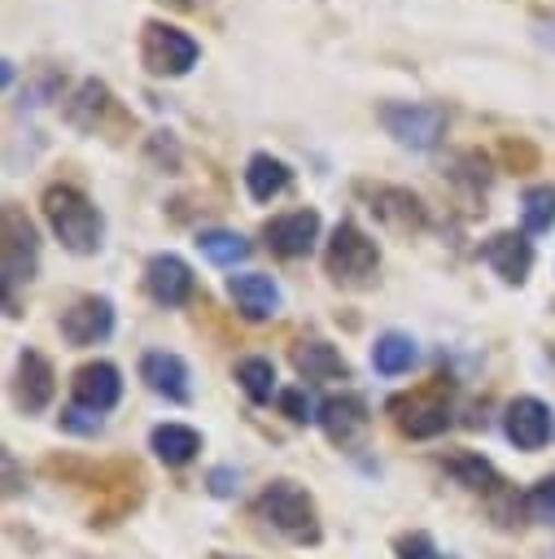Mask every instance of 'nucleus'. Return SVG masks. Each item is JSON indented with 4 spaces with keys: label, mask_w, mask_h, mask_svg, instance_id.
Listing matches in <instances>:
<instances>
[{
    "label": "nucleus",
    "mask_w": 555,
    "mask_h": 559,
    "mask_svg": "<svg viewBox=\"0 0 555 559\" xmlns=\"http://www.w3.org/2000/svg\"><path fill=\"white\" fill-rule=\"evenodd\" d=\"M44 218L52 227V236L70 249V253H96L105 240V218L101 210L74 188V183H52L44 192Z\"/></svg>",
    "instance_id": "nucleus-1"
},
{
    "label": "nucleus",
    "mask_w": 555,
    "mask_h": 559,
    "mask_svg": "<svg viewBox=\"0 0 555 559\" xmlns=\"http://www.w3.org/2000/svg\"><path fill=\"white\" fill-rule=\"evenodd\" d=\"M450 393H454V384L446 376H433L428 384H420L411 393H398L389 402V415H393L398 432H406L415 441H428V437L446 432V424H450Z\"/></svg>",
    "instance_id": "nucleus-2"
},
{
    "label": "nucleus",
    "mask_w": 555,
    "mask_h": 559,
    "mask_svg": "<svg viewBox=\"0 0 555 559\" xmlns=\"http://www.w3.org/2000/svg\"><path fill=\"white\" fill-rule=\"evenodd\" d=\"M323 266H328V275L341 288H367L371 275H376V266H380V249H376V240L358 223L341 218L332 227L328 249H323Z\"/></svg>",
    "instance_id": "nucleus-3"
},
{
    "label": "nucleus",
    "mask_w": 555,
    "mask_h": 559,
    "mask_svg": "<svg viewBox=\"0 0 555 559\" xmlns=\"http://www.w3.org/2000/svg\"><path fill=\"white\" fill-rule=\"evenodd\" d=\"M66 122L87 135H109V140H122L127 131H135V118L118 105V96L101 79H87L74 87V96L66 100Z\"/></svg>",
    "instance_id": "nucleus-4"
},
{
    "label": "nucleus",
    "mask_w": 555,
    "mask_h": 559,
    "mask_svg": "<svg viewBox=\"0 0 555 559\" xmlns=\"http://www.w3.org/2000/svg\"><path fill=\"white\" fill-rule=\"evenodd\" d=\"M258 515L280 528L288 542H319V515H315V502L302 485L293 480H271L262 493H258Z\"/></svg>",
    "instance_id": "nucleus-5"
},
{
    "label": "nucleus",
    "mask_w": 555,
    "mask_h": 559,
    "mask_svg": "<svg viewBox=\"0 0 555 559\" xmlns=\"http://www.w3.org/2000/svg\"><path fill=\"white\" fill-rule=\"evenodd\" d=\"M0 262H4V288L9 293L22 280L31 284L39 271V231L17 201H4V214H0Z\"/></svg>",
    "instance_id": "nucleus-6"
},
{
    "label": "nucleus",
    "mask_w": 555,
    "mask_h": 559,
    "mask_svg": "<svg viewBox=\"0 0 555 559\" xmlns=\"http://www.w3.org/2000/svg\"><path fill=\"white\" fill-rule=\"evenodd\" d=\"M201 48L188 31L170 26V22H144V35H140V61L149 74L157 79H179L197 66Z\"/></svg>",
    "instance_id": "nucleus-7"
},
{
    "label": "nucleus",
    "mask_w": 555,
    "mask_h": 559,
    "mask_svg": "<svg viewBox=\"0 0 555 559\" xmlns=\"http://www.w3.org/2000/svg\"><path fill=\"white\" fill-rule=\"evenodd\" d=\"M380 122L402 148H420V153L446 135V109L424 100H389L380 105Z\"/></svg>",
    "instance_id": "nucleus-8"
},
{
    "label": "nucleus",
    "mask_w": 555,
    "mask_h": 559,
    "mask_svg": "<svg viewBox=\"0 0 555 559\" xmlns=\"http://www.w3.org/2000/svg\"><path fill=\"white\" fill-rule=\"evenodd\" d=\"M367 424H371V415H367V402L358 393H332V397L319 402V428L341 450L345 445H358L363 432H367Z\"/></svg>",
    "instance_id": "nucleus-9"
},
{
    "label": "nucleus",
    "mask_w": 555,
    "mask_h": 559,
    "mask_svg": "<svg viewBox=\"0 0 555 559\" xmlns=\"http://www.w3.org/2000/svg\"><path fill=\"white\" fill-rule=\"evenodd\" d=\"M319 210H288V214H280V218H271L267 227H262V236H267V249L271 253H280V258H306L310 249H315V240H319Z\"/></svg>",
    "instance_id": "nucleus-10"
},
{
    "label": "nucleus",
    "mask_w": 555,
    "mask_h": 559,
    "mask_svg": "<svg viewBox=\"0 0 555 559\" xmlns=\"http://www.w3.org/2000/svg\"><path fill=\"white\" fill-rule=\"evenodd\" d=\"M52 393H57V371H52V362H48L39 349H22V354H17V380H13L17 406H22L26 415H35V411H44V406L52 402Z\"/></svg>",
    "instance_id": "nucleus-11"
},
{
    "label": "nucleus",
    "mask_w": 555,
    "mask_h": 559,
    "mask_svg": "<svg viewBox=\"0 0 555 559\" xmlns=\"http://www.w3.org/2000/svg\"><path fill=\"white\" fill-rule=\"evenodd\" d=\"M144 288L157 306H184L192 297V271L179 253H153L144 266Z\"/></svg>",
    "instance_id": "nucleus-12"
},
{
    "label": "nucleus",
    "mask_w": 555,
    "mask_h": 559,
    "mask_svg": "<svg viewBox=\"0 0 555 559\" xmlns=\"http://www.w3.org/2000/svg\"><path fill=\"white\" fill-rule=\"evenodd\" d=\"M114 332V301L109 297H79L61 314V336L70 345H96Z\"/></svg>",
    "instance_id": "nucleus-13"
},
{
    "label": "nucleus",
    "mask_w": 555,
    "mask_h": 559,
    "mask_svg": "<svg viewBox=\"0 0 555 559\" xmlns=\"http://www.w3.org/2000/svg\"><path fill=\"white\" fill-rule=\"evenodd\" d=\"M503 428L516 450H542L551 441V406L542 397H516L503 415Z\"/></svg>",
    "instance_id": "nucleus-14"
},
{
    "label": "nucleus",
    "mask_w": 555,
    "mask_h": 559,
    "mask_svg": "<svg viewBox=\"0 0 555 559\" xmlns=\"http://www.w3.org/2000/svg\"><path fill=\"white\" fill-rule=\"evenodd\" d=\"M70 389H74V402L79 406H87V411H114L118 397H122V376H118L114 362L96 358V362H83L74 371Z\"/></svg>",
    "instance_id": "nucleus-15"
},
{
    "label": "nucleus",
    "mask_w": 555,
    "mask_h": 559,
    "mask_svg": "<svg viewBox=\"0 0 555 559\" xmlns=\"http://www.w3.org/2000/svg\"><path fill=\"white\" fill-rule=\"evenodd\" d=\"M140 380H144L157 397H166V402H188V397H192L188 362H184L179 354H170V349H149V354L140 358Z\"/></svg>",
    "instance_id": "nucleus-16"
},
{
    "label": "nucleus",
    "mask_w": 555,
    "mask_h": 559,
    "mask_svg": "<svg viewBox=\"0 0 555 559\" xmlns=\"http://www.w3.org/2000/svg\"><path fill=\"white\" fill-rule=\"evenodd\" d=\"M481 258L507 280V284H524L533 271V245L524 240V231H494L481 245Z\"/></svg>",
    "instance_id": "nucleus-17"
},
{
    "label": "nucleus",
    "mask_w": 555,
    "mask_h": 559,
    "mask_svg": "<svg viewBox=\"0 0 555 559\" xmlns=\"http://www.w3.org/2000/svg\"><path fill=\"white\" fill-rule=\"evenodd\" d=\"M227 293L245 319H271L280 310V284L267 271H240L227 280Z\"/></svg>",
    "instance_id": "nucleus-18"
},
{
    "label": "nucleus",
    "mask_w": 555,
    "mask_h": 559,
    "mask_svg": "<svg viewBox=\"0 0 555 559\" xmlns=\"http://www.w3.org/2000/svg\"><path fill=\"white\" fill-rule=\"evenodd\" d=\"M371 210H376V218H385L398 231H420L428 223V210L411 188H376L371 192Z\"/></svg>",
    "instance_id": "nucleus-19"
},
{
    "label": "nucleus",
    "mask_w": 555,
    "mask_h": 559,
    "mask_svg": "<svg viewBox=\"0 0 555 559\" xmlns=\"http://www.w3.org/2000/svg\"><path fill=\"white\" fill-rule=\"evenodd\" d=\"M293 367H297L306 380H345V376H350V362H345L328 341H319V336L293 345Z\"/></svg>",
    "instance_id": "nucleus-20"
},
{
    "label": "nucleus",
    "mask_w": 555,
    "mask_h": 559,
    "mask_svg": "<svg viewBox=\"0 0 555 559\" xmlns=\"http://www.w3.org/2000/svg\"><path fill=\"white\" fill-rule=\"evenodd\" d=\"M149 445H153V454H157L166 467H184V463L197 459L201 437H197V428H188V424H157L153 437H149Z\"/></svg>",
    "instance_id": "nucleus-21"
},
{
    "label": "nucleus",
    "mask_w": 555,
    "mask_h": 559,
    "mask_svg": "<svg viewBox=\"0 0 555 559\" xmlns=\"http://www.w3.org/2000/svg\"><path fill=\"white\" fill-rule=\"evenodd\" d=\"M288 179H293V170H288L280 157H271V153H253V157L245 162V188H249L253 201L280 197V192L288 188Z\"/></svg>",
    "instance_id": "nucleus-22"
},
{
    "label": "nucleus",
    "mask_w": 555,
    "mask_h": 559,
    "mask_svg": "<svg viewBox=\"0 0 555 559\" xmlns=\"http://www.w3.org/2000/svg\"><path fill=\"white\" fill-rule=\"evenodd\" d=\"M463 489H476V493H494L503 480H498V472H494V463L489 459H481V454H472V450H459V454H450L446 463H441Z\"/></svg>",
    "instance_id": "nucleus-23"
},
{
    "label": "nucleus",
    "mask_w": 555,
    "mask_h": 559,
    "mask_svg": "<svg viewBox=\"0 0 555 559\" xmlns=\"http://www.w3.org/2000/svg\"><path fill=\"white\" fill-rule=\"evenodd\" d=\"M415 358H420V349H415V341H411L406 332H385V336H376L371 367H376L380 376H402V371H411Z\"/></svg>",
    "instance_id": "nucleus-24"
},
{
    "label": "nucleus",
    "mask_w": 555,
    "mask_h": 559,
    "mask_svg": "<svg viewBox=\"0 0 555 559\" xmlns=\"http://www.w3.org/2000/svg\"><path fill=\"white\" fill-rule=\"evenodd\" d=\"M197 249L214 262V266H236L249 258V240L240 231H223V227H210V231H197Z\"/></svg>",
    "instance_id": "nucleus-25"
},
{
    "label": "nucleus",
    "mask_w": 555,
    "mask_h": 559,
    "mask_svg": "<svg viewBox=\"0 0 555 559\" xmlns=\"http://www.w3.org/2000/svg\"><path fill=\"white\" fill-rule=\"evenodd\" d=\"M236 380H240L245 397L258 402V406L271 402V393H275V367H271V358H262V354L240 358V362H236Z\"/></svg>",
    "instance_id": "nucleus-26"
},
{
    "label": "nucleus",
    "mask_w": 555,
    "mask_h": 559,
    "mask_svg": "<svg viewBox=\"0 0 555 559\" xmlns=\"http://www.w3.org/2000/svg\"><path fill=\"white\" fill-rule=\"evenodd\" d=\"M520 218H524V231H551L555 227V188L551 183H538L524 192L520 201Z\"/></svg>",
    "instance_id": "nucleus-27"
},
{
    "label": "nucleus",
    "mask_w": 555,
    "mask_h": 559,
    "mask_svg": "<svg viewBox=\"0 0 555 559\" xmlns=\"http://www.w3.org/2000/svg\"><path fill=\"white\" fill-rule=\"evenodd\" d=\"M524 515L538 520V524H555V476H542L524 493Z\"/></svg>",
    "instance_id": "nucleus-28"
},
{
    "label": "nucleus",
    "mask_w": 555,
    "mask_h": 559,
    "mask_svg": "<svg viewBox=\"0 0 555 559\" xmlns=\"http://www.w3.org/2000/svg\"><path fill=\"white\" fill-rule=\"evenodd\" d=\"M144 153H149V162H157L162 170H175V166H179V144H175L170 131H153L149 144H144Z\"/></svg>",
    "instance_id": "nucleus-29"
},
{
    "label": "nucleus",
    "mask_w": 555,
    "mask_h": 559,
    "mask_svg": "<svg viewBox=\"0 0 555 559\" xmlns=\"http://www.w3.org/2000/svg\"><path fill=\"white\" fill-rule=\"evenodd\" d=\"M61 428L66 432H79V437H96L101 432V411H87V406H66L61 411Z\"/></svg>",
    "instance_id": "nucleus-30"
},
{
    "label": "nucleus",
    "mask_w": 555,
    "mask_h": 559,
    "mask_svg": "<svg viewBox=\"0 0 555 559\" xmlns=\"http://www.w3.org/2000/svg\"><path fill=\"white\" fill-rule=\"evenodd\" d=\"M498 153H503V162H507L511 170H533V166H538V148H533L529 140H520V135H516V140L507 135Z\"/></svg>",
    "instance_id": "nucleus-31"
},
{
    "label": "nucleus",
    "mask_w": 555,
    "mask_h": 559,
    "mask_svg": "<svg viewBox=\"0 0 555 559\" xmlns=\"http://www.w3.org/2000/svg\"><path fill=\"white\" fill-rule=\"evenodd\" d=\"M398 559H441V555L428 542V533H406V537H398Z\"/></svg>",
    "instance_id": "nucleus-32"
},
{
    "label": "nucleus",
    "mask_w": 555,
    "mask_h": 559,
    "mask_svg": "<svg viewBox=\"0 0 555 559\" xmlns=\"http://www.w3.org/2000/svg\"><path fill=\"white\" fill-rule=\"evenodd\" d=\"M280 411H284L293 424L315 419V415H310V397H306V389H284V393H280Z\"/></svg>",
    "instance_id": "nucleus-33"
},
{
    "label": "nucleus",
    "mask_w": 555,
    "mask_h": 559,
    "mask_svg": "<svg viewBox=\"0 0 555 559\" xmlns=\"http://www.w3.org/2000/svg\"><path fill=\"white\" fill-rule=\"evenodd\" d=\"M236 467H214L210 472V493H219V498H227V493H236Z\"/></svg>",
    "instance_id": "nucleus-34"
},
{
    "label": "nucleus",
    "mask_w": 555,
    "mask_h": 559,
    "mask_svg": "<svg viewBox=\"0 0 555 559\" xmlns=\"http://www.w3.org/2000/svg\"><path fill=\"white\" fill-rule=\"evenodd\" d=\"M0 463H4V493L13 498V493L22 489V480H17V463H13V454H9V450L0 454Z\"/></svg>",
    "instance_id": "nucleus-35"
},
{
    "label": "nucleus",
    "mask_w": 555,
    "mask_h": 559,
    "mask_svg": "<svg viewBox=\"0 0 555 559\" xmlns=\"http://www.w3.org/2000/svg\"><path fill=\"white\" fill-rule=\"evenodd\" d=\"M533 35H538V44H542V48H551V52H555V17H542V22L533 26Z\"/></svg>",
    "instance_id": "nucleus-36"
},
{
    "label": "nucleus",
    "mask_w": 555,
    "mask_h": 559,
    "mask_svg": "<svg viewBox=\"0 0 555 559\" xmlns=\"http://www.w3.org/2000/svg\"><path fill=\"white\" fill-rule=\"evenodd\" d=\"M0 79H4V83H13V61H9V57L0 61Z\"/></svg>",
    "instance_id": "nucleus-37"
},
{
    "label": "nucleus",
    "mask_w": 555,
    "mask_h": 559,
    "mask_svg": "<svg viewBox=\"0 0 555 559\" xmlns=\"http://www.w3.org/2000/svg\"><path fill=\"white\" fill-rule=\"evenodd\" d=\"M162 4H175V9H192V0H162Z\"/></svg>",
    "instance_id": "nucleus-38"
},
{
    "label": "nucleus",
    "mask_w": 555,
    "mask_h": 559,
    "mask_svg": "<svg viewBox=\"0 0 555 559\" xmlns=\"http://www.w3.org/2000/svg\"><path fill=\"white\" fill-rule=\"evenodd\" d=\"M214 559H232V555H214Z\"/></svg>",
    "instance_id": "nucleus-39"
}]
</instances>
